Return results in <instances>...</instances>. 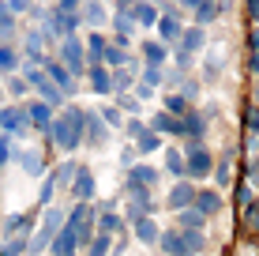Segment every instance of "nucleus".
I'll return each instance as SVG.
<instances>
[{
  "instance_id": "f257e3e1",
  "label": "nucleus",
  "mask_w": 259,
  "mask_h": 256,
  "mask_svg": "<svg viewBox=\"0 0 259 256\" xmlns=\"http://www.w3.org/2000/svg\"><path fill=\"white\" fill-rule=\"evenodd\" d=\"M184 170H188L192 177H207V173L214 170V158H210V151H207L203 143H192L188 158H184Z\"/></svg>"
},
{
  "instance_id": "f03ea898",
  "label": "nucleus",
  "mask_w": 259,
  "mask_h": 256,
  "mask_svg": "<svg viewBox=\"0 0 259 256\" xmlns=\"http://www.w3.org/2000/svg\"><path fill=\"white\" fill-rule=\"evenodd\" d=\"M75 249H79V230L75 226H64L57 234V241H53V256H75Z\"/></svg>"
},
{
  "instance_id": "7ed1b4c3",
  "label": "nucleus",
  "mask_w": 259,
  "mask_h": 256,
  "mask_svg": "<svg viewBox=\"0 0 259 256\" xmlns=\"http://www.w3.org/2000/svg\"><path fill=\"white\" fill-rule=\"evenodd\" d=\"M195 211H199L203 218H207V215H218V211H222V196H218V192H210V189L195 192Z\"/></svg>"
},
{
  "instance_id": "20e7f679",
  "label": "nucleus",
  "mask_w": 259,
  "mask_h": 256,
  "mask_svg": "<svg viewBox=\"0 0 259 256\" xmlns=\"http://www.w3.org/2000/svg\"><path fill=\"white\" fill-rule=\"evenodd\" d=\"M169 207H177V211L195 207V189H192V185H177V189L169 192Z\"/></svg>"
},
{
  "instance_id": "39448f33",
  "label": "nucleus",
  "mask_w": 259,
  "mask_h": 256,
  "mask_svg": "<svg viewBox=\"0 0 259 256\" xmlns=\"http://www.w3.org/2000/svg\"><path fill=\"white\" fill-rule=\"evenodd\" d=\"M181 245H184V256H195V252L207 249V237H203L199 230H184L181 234Z\"/></svg>"
},
{
  "instance_id": "423d86ee",
  "label": "nucleus",
  "mask_w": 259,
  "mask_h": 256,
  "mask_svg": "<svg viewBox=\"0 0 259 256\" xmlns=\"http://www.w3.org/2000/svg\"><path fill=\"white\" fill-rule=\"evenodd\" d=\"M91 196H94V177L87 170H79L75 173V200H79V204H87Z\"/></svg>"
},
{
  "instance_id": "0eeeda50",
  "label": "nucleus",
  "mask_w": 259,
  "mask_h": 256,
  "mask_svg": "<svg viewBox=\"0 0 259 256\" xmlns=\"http://www.w3.org/2000/svg\"><path fill=\"white\" fill-rule=\"evenodd\" d=\"M136 237H139V241H147V245H154L158 237H162V230H158V226L150 223V215H147V218H136Z\"/></svg>"
},
{
  "instance_id": "6e6552de",
  "label": "nucleus",
  "mask_w": 259,
  "mask_h": 256,
  "mask_svg": "<svg viewBox=\"0 0 259 256\" xmlns=\"http://www.w3.org/2000/svg\"><path fill=\"white\" fill-rule=\"evenodd\" d=\"M158 245H162V252H169V256H184V245H181V234H177V230L173 234L165 230L162 237H158Z\"/></svg>"
},
{
  "instance_id": "1a4fd4ad",
  "label": "nucleus",
  "mask_w": 259,
  "mask_h": 256,
  "mask_svg": "<svg viewBox=\"0 0 259 256\" xmlns=\"http://www.w3.org/2000/svg\"><path fill=\"white\" fill-rule=\"evenodd\" d=\"M154 132H173V136H177V132H184V125L177 117H169V113H158V117H154Z\"/></svg>"
},
{
  "instance_id": "9d476101",
  "label": "nucleus",
  "mask_w": 259,
  "mask_h": 256,
  "mask_svg": "<svg viewBox=\"0 0 259 256\" xmlns=\"http://www.w3.org/2000/svg\"><path fill=\"white\" fill-rule=\"evenodd\" d=\"M158 181V173L150 170V166H136V170H132V185H143V189H147V185H154Z\"/></svg>"
},
{
  "instance_id": "9b49d317",
  "label": "nucleus",
  "mask_w": 259,
  "mask_h": 256,
  "mask_svg": "<svg viewBox=\"0 0 259 256\" xmlns=\"http://www.w3.org/2000/svg\"><path fill=\"white\" fill-rule=\"evenodd\" d=\"M181 226H184V230H199V226H203V215H199L195 207L181 211Z\"/></svg>"
},
{
  "instance_id": "f8f14e48",
  "label": "nucleus",
  "mask_w": 259,
  "mask_h": 256,
  "mask_svg": "<svg viewBox=\"0 0 259 256\" xmlns=\"http://www.w3.org/2000/svg\"><path fill=\"white\" fill-rule=\"evenodd\" d=\"M98 226H102V234H113V230H120V218L113 215L109 207H105V211H102V218H98Z\"/></svg>"
},
{
  "instance_id": "ddd939ff",
  "label": "nucleus",
  "mask_w": 259,
  "mask_h": 256,
  "mask_svg": "<svg viewBox=\"0 0 259 256\" xmlns=\"http://www.w3.org/2000/svg\"><path fill=\"white\" fill-rule=\"evenodd\" d=\"M184 132H188V136H199V139H203V132H207V125H203V117H195V113H188V121H184Z\"/></svg>"
},
{
  "instance_id": "4468645a",
  "label": "nucleus",
  "mask_w": 259,
  "mask_h": 256,
  "mask_svg": "<svg viewBox=\"0 0 259 256\" xmlns=\"http://www.w3.org/2000/svg\"><path fill=\"white\" fill-rule=\"evenodd\" d=\"M26 245H30V241H23V237L15 241V237H12V241H4V249H0V256H19V252H26Z\"/></svg>"
},
{
  "instance_id": "2eb2a0df",
  "label": "nucleus",
  "mask_w": 259,
  "mask_h": 256,
  "mask_svg": "<svg viewBox=\"0 0 259 256\" xmlns=\"http://www.w3.org/2000/svg\"><path fill=\"white\" fill-rule=\"evenodd\" d=\"M105 252H109V234H98L91 241V256H105Z\"/></svg>"
},
{
  "instance_id": "dca6fc26",
  "label": "nucleus",
  "mask_w": 259,
  "mask_h": 256,
  "mask_svg": "<svg viewBox=\"0 0 259 256\" xmlns=\"http://www.w3.org/2000/svg\"><path fill=\"white\" fill-rule=\"evenodd\" d=\"M64 57L71 60V68H79V60H83V49H79V42H68V46H64Z\"/></svg>"
},
{
  "instance_id": "f3484780",
  "label": "nucleus",
  "mask_w": 259,
  "mask_h": 256,
  "mask_svg": "<svg viewBox=\"0 0 259 256\" xmlns=\"http://www.w3.org/2000/svg\"><path fill=\"white\" fill-rule=\"evenodd\" d=\"M214 177H218V185H229V155L222 158L218 166H214Z\"/></svg>"
},
{
  "instance_id": "a211bd4d",
  "label": "nucleus",
  "mask_w": 259,
  "mask_h": 256,
  "mask_svg": "<svg viewBox=\"0 0 259 256\" xmlns=\"http://www.w3.org/2000/svg\"><path fill=\"white\" fill-rule=\"evenodd\" d=\"M165 166H169V170H173V173H184V158H181V151H169Z\"/></svg>"
},
{
  "instance_id": "6ab92c4d",
  "label": "nucleus",
  "mask_w": 259,
  "mask_h": 256,
  "mask_svg": "<svg viewBox=\"0 0 259 256\" xmlns=\"http://www.w3.org/2000/svg\"><path fill=\"white\" fill-rule=\"evenodd\" d=\"M181 34V26H177V19H162V38L169 42V38H177Z\"/></svg>"
},
{
  "instance_id": "aec40b11",
  "label": "nucleus",
  "mask_w": 259,
  "mask_h": 256,
  "mask_svg": "<svg viewBox=\"0 0 259 256\" xmlns=\"http://www.w3.org/2000/svg\"><path fill=\"white\" fill-rule=\"evenodd\" d=\"M244 125H248V132H252V136H259V109H248Z\"/></svg>"
},
{
  "instance_id": "412c9836",
  "label": "nucleus",
  "mask_w": 259,
  "mask_h": 256,
  "mask_svg": "<svg viewBox=\"0 0 259 256\" xmlns=\"http://www.w3.org/2000/svg\"><path fill=\"white\" fill-rule=\"evenodd\" d=\"M203 46V30H188V38H184V49H195Z\"/></svg>"
},
{
  "instance_id": "4be33fe9",
  "label": "nucleus",
  "mask_w": 259,
  "mask_h": 256,
  "mask_svg": "<svg viewBox=\"0 0 259 256\" xmlns=\"http://www.w3.org/2000/svg\"><path fill=\"white\" fill-rule=\"evenodd\" d=\"M165 113L173 117V113H184V98H165Z\"/></svg>"
},
{
  "instance_id": "5701e85b",
  "label": "nucleus",
  "mask_w": 259,
  "mask_h": 256,
  "mask_svg": "<svg viewBox=\"0 0 259 256\" xmlns=\"http://www.w3.org/2000/svg\"><path fill=\"white\" fill-rule=\"evenodd\" d=\"M214 15H218V8H210V4H207V8H199V12H195V19H199V23H210Z\"/></svg>"
},
{
  "instance_id": "b1692460",
  "label": "nucleus",
  "mask_w": 259,
  "mask_h": 256,
  "mask_svg": "<svg viewBox=\"0 0 259 256\" xmlns=\"http://www.w3.org/2000/svg\"><path fill=\"white\" fill-rule=\"evenodd\" d=\"M94 87H98V91H105V87H109V76H105V68H94Z\"/></svg>"
},
{
  "instance_id": "393cba45",
  "label": "nucleus",
  "mask_w": 259,
  "mask_h": 256,
  "mask_svg": "<svg viewBox=\"0 0 259 256\" xmlns=\"http://www.w3.org/2000/svg\"><path fill=\"white\" fill-rule=\"evenodd\" d=\"M248 226H252V230L259 234V204H252V207H248Z\"/></svg>"
},
{
  "instance_id": "a878e982",
  "label": "nucleus",
  "mask_w": 259,
  "mask_h": 256,
  "mask_svg": "<svg viewBox=\"0 0 259 256\" xmlns=\"http://www.w3.org/2000/svg\"><path fill=\"white\" fill-rule=\"evenodd\" d=\"M139 143H143V151H154V147H158V136H150V132H143V136H139Z\"/></svg>"
},
{
  "instance_id": "bb28decb",
  "label": "nucleus",
  "mask_w": 259,
  "mask_h": 256,
  "mask_svg": "<svg viewBox=\"0 0 259 256\" xmlns=\"http://www.w3.org/2000/svg\"><path fill=\"white\" fill-rule=\"evenodd\" d=\"M132 15H136L139 23H154V12H150V8H136V12H132Z\"/></svg>"
},
{
  "instance_id": "cd10ccee",
  "label": "nucleus",
  "mask_w": 259,
  "mask_h": 256,
  "mask_svg": "<svg viewBox=\"0 0 259 256\" xmlns=\"http://www.w3.org/2000/svg\"><path fill=\"white\" fill-rule=\"evenodd\" d=\"M248 200H252V189H248V185H240V189H237V204H248Z\"/></svg>"
},
{
  "instance_id": "c85d7f7f",
  "label": "nucleus",
  "mask_w": 259,
  "mask_h": 256,
  "mask_svg": "<svg viewBox=\"0 0 259 256\" xmlns=\"http://www.w3.org/2000/svg\"><path fill=\"white\" fill-rule=\"evenodd\" d=\"M248 72L259 76V53H252V57H248Z\"/></svg>"
},
{
  "instance_id": "c756f323",
  "label": "nucleus",
  "mask_w": 259,
  "mask_h": 256,
  "mask_svg": "<svg viewBox=\"0 0 259 256\" xmlns=\"http://www.w3.org/2000/svg\"><path fill=\"white\" fill-rule=\"evenodd\" d=\"M248 19H259V0H252V4H248Z\"/></svg>"
},
{
  "instance_id": "7c9ffc66",
  "label": "nucleus",
  "mask_w": 259,
  "mask_h": 256,
  "mask_svg": "<svg viewBox=\"0 0 259 256\" xmlns=\"http://www.w3.org/2000/svg\"><path fill=\"white\" fill-rule=\"evenodd\" d=\"M248 46H252V49H259V26H255L252 34H248Z\"/></svg>"
},
{
  "instance_id": "2f4dec72",
  "label": "nucleus",
  "mask_w": 259,
  "mask_h": 256,
  "mask_svg": "<svg viewBox=\"0 0 259 256\" xmlns=\"http://www.w3.org/2000/svg\"><path fill=\"white\" fill-rule=\"evenodd\" d=\"M255 102H259V87H255Z\"/></svg>"
}]
</instances>
